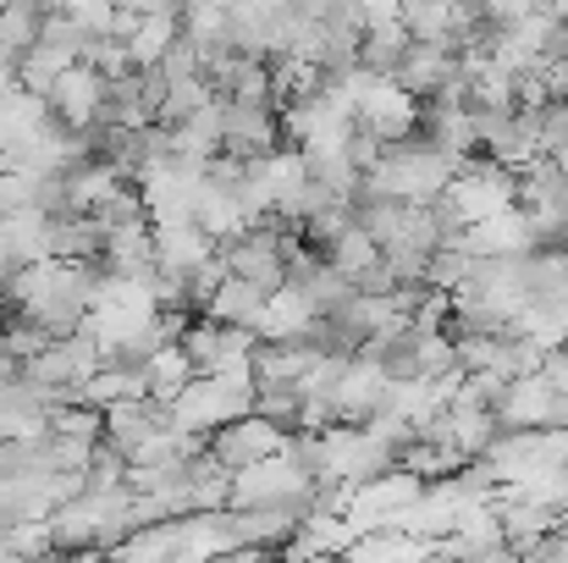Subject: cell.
<instances>
[{
  "instance_id": "1",
  "label": "cell",
  "mask_w": 568,
  "mask_h": 563,
  "mask_svg": "<svg viewBox=\"0 0 568 563\" xmlns=\"http://www.w3.org/2000/svg\"><path fill=\"white\" fill-rule=\"evenodd\" d=\"M315 475H304L298 470V459L287 453V448H276V453H265V459H254V464H243V470H232V486H226V503L232 509H260V503H287L293 492H304Z\"/></svg>"
},
{
  "instance_id": "2",
  "label": "cell",
  "mask_w": 568,
  "mask_h": 563,
  "mask_svg": "<svg viewBox=\"0 0 568 563\" xmlns=\"http://www.w3.org/2000/svg\"><path fill=\"white\" fill-rule=\"evenodd\" d=\"M204 188V167L199 161H183V155H166L161 167H150L139 178V193H144V210H150V227L161 221H193V199Z\"/></svg>"
},
{
  "instance_id": "3",
  "label": "cell",
  "mask_w": 568,
  "mask_h": 563,
  "mask_svg": "<svg viewBox=\"0 0 568 563\" xmlns=\"http://www.w3.org/2000/svg\"><path fill=\"white\" fill-rule=\"evenodd\" d=\"M287 436L293 431H282L276 420H265V414H237V420H226V425H215L210 436H204V448L226 464V470H243V464H254V459H265V453H276V448H287Z\"/></svg>"
},
{
  "instance_id": "4",
  "label": "cell",
  "mask_w": 568,
  "mask_h": 563,
  "mask_svg": "<svg viewBox=\"0 0 568 563\" xmlns=\"http://www.w3.org/2000/svg\"><path fill=\"white\" fill-rule=\"evenodd\" d=\"M491 414H497V425H558V386L547 381V371L508 375Z\"/></svg>"
},
{
  "instance_id": "5",
  "label": "cell",
  "mask_w": 568,
  "mask_h": 563,
  "mask_svg": "<svg viewBox=\"0 0 568 563\" xmlns=\"http://www.w3.org/2000/svg\"><path fill=\"white\" fill-rule=\"evenodd\" d=\"M464 72V61L447 50V44H436V39H408V50H403V61L392 67V83L397 89H408L414 100H430L447 78H458Z\"/></svg>"
},
{
  "instance_id": "6",
  "label": "cell",
  "mask_w": 568,
  "mask_h": 563,
  "mask_svg": "<svg viewBox=\"0 0 568 563\" xmlns=\"http://www.w3.org/2000/svg\"><path fill=\"white\" fill-rule=\"evenodd\" d=\"M50 111L67 122V128H89L94 117H100V105H105V78L89 67V61H72V67H61L55 72V83H50Z\"/></svg>"
},
{
  "instance_id": "7",
  "label": "cell",
  "mask_w": 568,
  "mask_h": 563,
  "mask_svg": "<svg viewBox=\"0 0 568 563\" xmlns=\"http://www.w3.org/2000/svg\"><path fill=\"white\" fill-rule=\"evenodd\" d=\"M354 117H359V128H371V133H376L381 144H397V139H408V133H414V122H419V100H414L408 89H397L392 78H376Z\"/></svg>"
},
{
  "instance_id": "8",
  "label": "cell",
  "mask_w": 568,
  "mask_h": 563,
  "mask_svg": "<svg viewBox=\"0 0 568 563\" xmlns=\"http://www.w3.org/2000/svg\"><path fill=\"white\" fill-rule=\"evenodd\" d=\"M381 398H386V371H381L371 354H348V365L337 375V420L365 425L381 409Z\"/></svg>"
},
{
  "instance_id": "9",
  "label": "cell",
  "mask_w": 568,
  "mask_h": 563,
  "mask_svg": "<svg viewBox=\"0 0 568 563\" xmlns=\"http://www.w3.org/2000/svg\"><path fill=\"white\" fill-rule=\"evenodd\" d=\"M215 249H221V243H215L199 221H161V227H155V265L172 271V277L199 271Z\"/></svg>"
},
{
  "instance_id": "10",
  "label": "cell",
  "mask_w": 568,
  "mask_h": 563,
  "mask_svg": "<svg viewBox=\"0 0 568 563\" xmlns=\"http://www.w3.org/2000/svg\"><path fill=\"white\" fill-rule=\"evenodd\" d=\"M310 321H315L310 299H304L293 282H282V288H271V293H265V310H260L254 332H260L265 343H287V338H304V332H310Z\"/></svg>"
},
{
  "instance_id": "11",
  "label": "cell",
  "mask_w": 568,
  "mask_h": 563,
  "mask_svg": "<svg viewBox=\"0 0 568 563\" xmlns=\"http://www.w3.org/2000/svg\"><path fill=\"white\" fill-rule=\"evenodd\" d=\"M260 310H265V288H254L248 277H232V271H226V277L210 288V299H204L199 315H215V321H226V326H254Z\"/></svg>"
},
{
  "instance_id": "12",
  "label": "cell",
  "mask_w": 568,
  "mask_h": 563,
  "mask_svg": "<svg viewBox=\"0 0 568 563\" xmlns=\"http://www.w3.org/2000/svg\"><path fill=\"white\" fill-rule=\"evenodd\" d=\"M193 221H199L215 243H226V238H237V232L248 227V210L237 204V193H226V188H215L204 178L199 199H193Z\"/></svg>"
},
{
  "instance_id": "13",
  "label": "cell",
  "mask_w": 568,
  "mask_h": 563,
  "mask_svg": "<svg viewBox=\"0 0 568 563\" xmlns=\"http://www.w3.org/2000/svg\"><path fill=\"white\" fill-rule=\"evenodd\" d=\"M139 371H144V386H150V398H161V403H172V398H178V392L189 386L193 375H199V371H193V360L183 354V343H161V349H155V354H150V360H144Z\"/></svg>"
},
{
  "instance_id": "14",
  "label": "cell",
  "mask_w": 568,
  "mask_h": 563,
  "mask_svg": "<svg viewBox=\"0 0 568 563\" xmlns=\"http://www.w3.org/2000/svg\"><path fill=\"white\" fill-rule=\"evenodd\" d=\"M50 11H55V0H6V6H0V44H6L11 56H22V50L39 39V28H44Z\"/></svg>"
},
{
  "instance_id": "15",
  "label": "cell",
  "mask_w": 568,
  "mask_h": 563,
  "mask_svg": "<svg viewBox=\"0 0 568 563\" xmlns=\"http://www.w3.org/2000/svg\"><path fill=\"white\" fill-rule=\"evenodd\" d=\"M215 100V83L204 78V72H189V78H166V94H161V105H155V122H183L193 111H204Z\"/></svg>"
},
{
  "instance_id": "16",
  "label": "cell",
  "mask_w": 568,
  "mask_h": 563,
  "mask_svg": "<svg viewBox=\"0 0 568 563\" xmlns=\"http://www.w3.org/2000/svg\"><path fill=\"white\" fill-rule=\"evenodd\" d=\"M403 50H408V28L392 17V22H371L365 33H359V61L371 67V72H386L392 78V67L403 61Z\"/></svg>"
},
{
  "instance_id": "17",
  "label": "cell",
  "mask_w": 568,
  "mask_h": 563,
  "mask_svg": "<svg viewBox=\"0 0 568 563\" xmlns=\"http://www.w3.org/2000/svg\"><path fill=\"white\" fill-rule=\"evenodd\" d=\"M178 28H183V22H178L172 11L139 17V28H133V33L122 39V44H128V61H133V67H155V61H161V50H166V44L178 39Z\"/></svg>"
},
{
  "instance_id": "18",
  "label": "cell",
  "mask_w": 568,
  "mask_h": 563,
  "mask_svg": "<svg viewBox=\"0 0 568 563\" xmlns=\"http://www.w3.org/2000/svg\"><path fill=\"white\" fill-rule=\"evenodd\" d=\"M397 22L408 28V39H436V44H447L458 11H453L447 0H403V6H397Z\"/></svg>"
},
{
  "instance_id": "19",
  "label": "cell",
  "mask_w": 568,
  "mask_h": 563,
  "mask_svg": "<svg viewBox=\"0 0 568 563\" xmlns=\"http://www.w3.org/2000/svg\"><path fill=\"white\" fill-rule=\"evenodd\" d=\"M326 260H332V265H337V271H343V277L354 282L359 271H371V265L381 260V243L371 238V232H365V227H354V221H348V227H343V232L332 238Z\"/></svg>"
},
{
  "instance_id": "20",
  "label": "cell",
  "mask_w": 568,
  "mask_h": 563,
  "mask_svg": "<svg viewBox=\"0 0 568 563\" xmlns=\"http://www.w3.org/2000/svg\"><path fill=\"white\" fill-rule=\"evenodd\" d=\"M155 72H161V78H189V72H204V56H199V44H193L183 28H178V39H172V44L161 50Z\"/></svg>"
},
{
  "instance_id": "21",
  "label": "cell",
  "mask_w": 568,
  "mask_h": 563,
  "mask_svg": "<svg viewBox=\"0 0 568 563\" xmlns=\"http://www.w3.org/2000/svg\"><path fill=\"white\" fill-rule=\"evenodd\" d=\"M0 210H6V215L33 210V172H22V167H6V172H0Z\"/></svg>"
},
{
  "instance_id": "22",
  "label": "cell",
  "mask_w": 568,
  "mask_h": 563,
  "mask_svg": "<svg viewBox=\"0 0 568 563\" xmlns=\"http://www.w3.org/2000/svg\"><path fill=\"white\" fill-rule=\"evenodd\" d=\"M354 6H359V17H365V28H371V22H392L403 0H354Z\"/></svg>"
},
{
  "instance_id": "23",
  "label": "cell",
  "mask_w": 568,
  "mask_h": 563,
  "mask_svg": "<svg viewBox=\"0 0 568 563\" xmlns=\"http://www.w3.org/2000/svg\"><path fill=\"white\" fill-rule=\"evenodd\" d=\"M541 6H547L552 17H568V0H541Z\"/></svg>"
},
{
  "instance_id": "24",
  "label": "cell",
  "mask_w": 568,
  "mask_h": 563,
  "mask_svg": "<svg viewBox=\"0 0 568 563\" xmlns=\"http://www.w3.org/2000/svg\"><path fill=\"white\" fill-rule=\"evenodd\" d=\"M6 167H11V155H6V150H0V172H6Z\"/></svg>"
}]
</instances>
